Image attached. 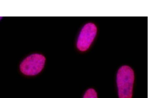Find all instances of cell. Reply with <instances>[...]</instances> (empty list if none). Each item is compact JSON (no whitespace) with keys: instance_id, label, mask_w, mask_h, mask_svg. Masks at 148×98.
<instances>
[{"instance_id":"cell-1","label":"cell","mask_w":148,"mask_h":98,"mask_svg":"<svg viewBox=\"0 0 148 98\" xmlns=\"http://www.w3.org/2000/svg\"><path fill=\"white\" fill-rule=\"evenodd\" d=\"M135 80V73L132 68L127 65L121 67L116 76L119 98H132Z\"/></svg>"},{"instance_id":"cell-2","label":"cell","mask_w":148,"mask_h":98,"mask_svg":"<svg viewBox=\"0 0 148 98\" xmlns=\"http://www.w3.org/2000/svg\"><path fill=\"white\" fill-rule=\"evenodd\" d=\"M46 58L42 55L34 54L27 57L21 63L20 68L21 72L27 76H34L40 73L43 69Z\"/></svg>"},{"instance_id":"cell-3","label":"cell","mask_w":148,"mask_h":98,"mask_svg":"<svg viewBox=\"0 0 148 98\" xmlns=\"http://www.w3.org/2000/svg\"><path fill=\"white\" fill-rule=\"evenodd\" d=\"M97 32V27L94 23H88L84 26L76 42L77 49L82 52L89 49L96 37Z\"/></svg>"},{"instance_id":"cell-4","label":"cell","mask_w":148,"mask_h":98,"mask_svg":"<svg viewBox=\"0 0 148 98\" xmlns=\"http://www.w3.org/2000/svg\"><path fill=\"white\" fill-rule=\"evenodd\" d=\"M83 98H98L97 93L93 88H89L85 92Z\"/></svg>"}]
</instances>
